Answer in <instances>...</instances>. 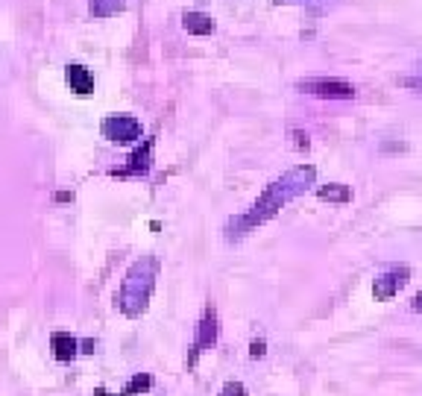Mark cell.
Masks as SVG:
<instances>
[{"label":"cell","mask_w":422,"mask_h":396,"mask_svg":"<svg viewBox=\"0 0 422 396\" xmlns=\"http://www.w3.org/2000/svg\"><path fill=\"white\" fill-rule=\"evenodd\" d=\"M314 176H317L314 168H293L291 173L281 176V180H276V182L264 191V197H261V200L252 206V211L238 221V229H250V226H255V223L270 221V217H273L281 206H285L288 200H293L296 194H303V191L314 182Z\"/></svg>","instance_id":"obj_1"},{"label":"cell","mask_w":422,"mask_h":396,"mask_svg":"<svg viewBox=\"0 0 422 396\" xmlns=\"http://www.w3.org/2000/svg\"><path fill=\"white\" fill-rule=\"evenodd\" d=\"M153 288H156V262L153 259H144L138 262L124 279V288H120V296H117V305L127 317H138L147 311V303L153 296Z\"/></svg>","instance_id":"obj_2"},{"label":"cell","mask_w":422,"mask_h":396,"mask_svg":"<svg viewBox=\"0 0 422 396\" xmlns=\"http://www.w3.org/2000/svg\"><path fill=\"white\" fill-rule=\"evenodd\" d=\"M217 332H220V326H217V311H214V305H206L203 317H199V326H197V338H194V344H191L188 370L197 364L199 355H203L206 349H211V346L217 344Z\"/></svg>","instance_id":"obj_3"},{"label":"cell","mask_w":422,"mask_h":396,"mask_svg":"<svg viewBox=\"0 0 422 396\" xmlns=\"http://www.w3.org/2000/svg\"><path fill=\"white\" fill-rule=\"evenodd\" d=\"M408 279H411V270L408 267H393L387 273H381L378 279H375V285H373V296H375L378 303L393 300V296L408 285Z\"/></svg>","instance_id":"obj_4"},{"label":"cell","mask_w":422,"mask_h":396,"mask_svg":"<svg viewBox=\"0 0 422 396\" xmlns=\"http://www.w3.org/2000/svg\"><path fill=\"white\" fill-rule=\"evenodd\" d=\"M299 88L308 94H317V97H337V100L355 97V88L349 83H344V79H305V83H299Z\"/></svg>","instance_id":"obj_5"},{"label":"cell","mask_w":422,"mask_h":396,"mask_svg":"<svg viewBox=\"0 0 422 396\" xmlns=\"http://www.w3.org/2000/svg\"><path fill=\"white\" fill-rule=\"evenodd\" d=\"M103 132L112 138V141H135L141 135V127L132 117H112V121L103 124Z\"/></svg>","instance_id":"obj_6"},{"label":"cell","mask_w":422,"mask_h":396,"mask_svg":"<svg viewBox=\"0 0 422 396\" xmlns=\"http://www.w3.org/2000/svg\"><path fill=\"white\" fill-rule=\"evenodd\" d=\"M50 346H53L56 361H71L74 355H76L79 341H76V338H71L68 332H53V334H50Z\"/></svg>","instance_id":"obj_7"},{"label":"cell","mask_w":422,"mask_h":396,"mask_svg":"<svg viewBox=\"0 0 422 396\" xmlns=\"http://www.w3.org/2000/svg\"><path fill=\"white\" fill-rule=\"evenodd\" d=\"M68 83H71V88H74V91L88 94V91H91V86H94V79H91V74H88L83 65H71V68H68Z\"/></svg>","instance_id":"obj_8"},{"label":"cell","mask_w":422,"mask_h":396,"mask_svg":"<svg viewBox=\"0 0 422 396\" xmlns=\"http://www.w3.org/2000/svg\"><path fill=\"white\" fill-rule=\"evenodd\" d=\"M153 388V375H147V373H135L132 379H129V385L120 390V396H141V393H147Z\"/></svg>","instance_id":"obj_9"},{"label":"cell","mask_w":422,"mask_h":396,"mask_svg":"<svg viewBox=\"0 0 422 396\" xmlns=\"http://www.w3.org/2000/svg\"><path fill=\"white\" fill-rule=\"evenodd\" d=\"M185 30H191V33H211L214 24H211V18H206V15L188 12V15H185Z\"/></svg>","instance_id":"obj_10"},{"label":"cell","mask_w":422,"mask_h":396,"mask_svg":"<svg viewBox=\"0 0 422 396\" xmlns=\"http://www.w3.org/2000/svg\"><path fill=\"white\" fill-rule=\"evenodd\" d=\"M150 153H153V141H147V144H144V150H138V153L132 156V165H129L124 173H138V170L144 173V170L150 168Z\"/></svg>","instance_id":"obj_11"},{"label":"cell","mask_w":422,"mask_h":396,"mask_svg":"<svg viewBox=\"0 0 422 396\" xmlns=\"http://www.w3.org/2000/svg\"><path fill=\"white\" fill-rule=\"evenodd\" d=\"M320 197L332 200V203H346V200H352V191L346 185H326V188H320Z\"/></svg>","instance_id":"obj_12"},{"label":"cell","mask_w":422,"mask_h":396,"mask_svg":"<svg viewBox=\"0 0 422 396\" xmlns=\"http://www.w3.org/2000/svg\"><path fill=\"white\" fill-rule=\"evenodd\" d=\"M220 396H247V388L240 382H226L223 388H220Z\"/></svg>","instance_id":"obj_13"},{"label":"cell","mask_w":422,"mask_h":396,"mask_svg":"<svg viewBox=\"0 0 422 396\" xmlns=\"http://www.w3.org/2000/svg\"><path fill=\"white\" fill-rule=\"evenodd\" d=\"M264 352H267V341H261V338H258V341L250 344V355H252V359H261Z\"/></svg>","instance_id":"obj_14"},{"label":"cell","mask_w":422,"mask_h":396,"mask_svg":"<svg viewBox=\"0 0 422 396\" xmlns=\"http://www.w3.org/2000/svg\"><path fill=\"white\" fill-rule=\"evenodd\" d=\"M399 86H408V88H422V76H399Z\"/></svg>","instance_id":"obj_15"},{"label":"cell","mask_w":422,"mask_h":396,"mask_svg":"<svg viewBox=\"0 0 422 396\" xmlns=\"http://www.w3.org/2000/svg\"><path fill=\"white\" fill-rule=\"evenodd\" d=\"M293 138H296V147H308V135H303V132H293Z\"/></svg>","instance_id":"obj_16"},{"label":"cell","mask_w":422,"mask_h":396,"mask_svg":"<svg viewBox=\"0 0 422 396\" xmlns=\"http://www.w3.org/2000/svg\"><path fill=\"white\" fill-rule=\"evenodd\" d=\"M411 308H414V311H419V314H422V291H419V293H416V296H414V303H411Z\"/></svg>","instance_id":"obj_17"},{"label":"cell","mask_w":422,"mask_h":396,"mask_svg":"<svg viewBox=\"0 0 422 396\" xmlns=\"http://www.w3.org/2000/svg\"><path fill=\"white\" fill-rule=\"evenodd\" d=\"M83 352H94V341H83Z\"/></svg>","instance_id":"obj_18"},{"label":"cell","mask_w":422,"mask_h":396,"mask_svg":"<svg viewBox=\"0 0 422 396\" xmlns=\"http://www.w3.org/2000/svg\"><path fill=\"white\" fill-rule=\"evenodd\" d=\"M419 68H422V65H419Z\"/></svg>","instance_id":"obj_19"}]
</instances>
